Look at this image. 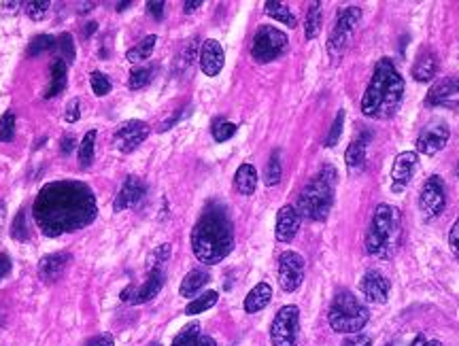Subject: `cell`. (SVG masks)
Returning a JSON list of instances; mask_svg holds the SVG:
<instances>
[{
  "label": "cell",
  "instance_id": "6da1fadb",
  "mask_svg": "<svg viewBox=\"0 0 459 346\" xmlns=\"http://www.w3.org/2000/svg\"><path fill=\"white\" fill-rule=\"evenodd\" d=\"M32 215L41 232L49 238L88 228L98 215L94 191L79 181L47 183L34 200Z\"/></svg>",
  "mask_w": 459,
  "mask_h": 346
},
{
  "label": "cell",
  "instance_id": "7a4b0ae2",
  "mask_svg": "<svg viewBox=\"0 0 459 346\" xmlns=\"http://www.w3.org/2000/svg\"><path fill=\"white\" fill-rule=\"evenodd\" d=\"M192 249L198 261L219 263L234 249V228L221 206H209L192 230Z\"/></svg>",
  "mask_w": 459,
  "mask_h": 346
},
{
  "label": "cell",
  "instance_id": "3957f363",
  "mask_svg": "<svg viewBox=\"0 0 459 346\" xmlns=\"http://www.w3.org/2000/svg\"><path fill=\"white\" fill-rule=\"evenodd\" d=\"M404 79L389 58L376 62L368 89L362 98V113L372 119H389L402 105Z\"/></svg>",
  "mask_w": 459,
  "mask_h": 346
},
{
  "label": "cell",
  "instance_id": "277c9868",
  "mask_svg": "<svg viewBox=\"0 0 459 346\" xmlns=\"http://www.w3.org/2000/svg\"><path fill=\"white\" fill-rule=\"evenodd\" d=\"M402 240L400 210L389 204H378L366 234V253L378 259L391 257Z\"/></svg>",
  "mask_w": 459,
  "mask_h": 346
},
{
  "label": "cell",
  "instance_id": "5b68a950",
  "mask_svg": "<svg viewBox=\"0 0 459 346\" xmlns=\"http://www.w3.org/2000/svg\"><path fill=\"white\" fill-rule=\"evenodd\" d=\"M334 185H336V170L325 168L321 175H317L309 185H306L296 202V210L300 219L309 221H325L334 202Z\"/></svg>",
  "mask_w": 459,
  "mask_h": 346
},
{
  "label": "cell",
  "instance_id": "8992f818",
  "mask_svg": "<svg viewBox=\"0 0 459 346\" xmlns=\"http://www.w3.org/2000/svg\"><path fill=\"white\" fill-rule=\"evenodd\" d=\"M368 308L362 304V300L353 295L351 291H338L336 298L332 300V306H329V314H327V321L334 332L338 334H360L366 323H368Z\"/></svg>",
  "mask_w": 459,
  "mask_h": 346
},
{
  "label": "cell",
  "instance_id": "52a82bcc",
  "mask_svg": "<svg viewBox=\"0 0 459 346\" xmlns=\"http://www.w3.org/2000/svg\"><path fill=\"white\" fill-rule=\"evenodd\" d=\"M360 19H362L360 7H347V9L338 11V19H336L334 30H332L329 41H327V54L332 60H338L347 52V47L353 39V32L357 28V23H360Z\"/></svg>",
  "mask_w": 459,
  "mask_h": 346
},
{
  "label": "cell",
  "instance_id": "ba28073f",
  "mask_svg": "<svg viewBox=\"0 0 459 346\" xmlns=\"http://www.w3.org/2000/svg\"><path fill=\"white\" fill-rule=\"evenodd\" d=\"M287 34L280 32L274 26H262L253 36V45H251V56L255 62L266 64L272 62L276 58H280L287 49Z\"/></svg>",
  "mask_w": 459,
  "mask_h": 346
},
{
  "label": "cell",
  "instance_id": "9c48e42d",
  "mask_svg": "<svg viewBox=\"0 0 459 346\" xmlns=\"http://www.w3.org/2000/svg\"><path fill=\"white\" fill-rule=\"evenodd\" d=\"M300 332V310L298 306H283L270 325L272 346H298Z\"/></svg>",
  "mask_w": 459,
  "mask_h": 346
},
{
  "label": "cell",
  "instance_id": "30bf717a",
  "mask_svg": "<svg viewBox=\"0 0 459 346\" xmlns=\"http://www.w3.org/2000/svg\"><path fill=\"white\" fill-rule=\"evenodd\" d=\"M304 281V257L296 251H285L278 257V285L285 293L296 291Z\"/></svg>",
  "mask_w": 459,
  "mask_h": 346
},
{
  "label": "cell",
  "instance_id": "8fae6325",
  "mask_svg": "<svg viewBox=\"0 0 459 346\" xmlns=\"http://www.w3.org/2000/svg\"><path fill=\"white\" fill-rule=\"evenodd\" d=\"M447 204V193L440 177H429L419 195V208L425 219H436Z\"/></svg>",
  "mask_w": 459,
  "mask_h": 346
},
{
  "label": "cell",
  "instance_id": "7c38bea8",
  "mask_svg": "<svg viewBox=\"0 0 459 346\" xmlns=\"http://www.w3.org/2000/svg\"><path fill=\"white\" fill-rule=\"evenodd\" d=\"M149 136V126L141 119H130L123 121L121 126L115 130L113 142L115 149L121 153H132L134 149H139V144Z\"/></svg>",
  "mask_w": 459,
  "mask_h": 346
},
{
  "label": "cell",
  "instance_id": "4fadbf2b",
  "mask_svg": "<svg viewBox=\"0 0 459 346\" xmlns=\"http://www.w3.org/2000/svg\"><path fill=\"white\" fill-rule=\"evenodd\" d=\"M164 283H166L164 270H162V268H151L147 281H145L136 291H134L132 287H127L125 291H121V300L127 302V298H130L132 304H145V302H151V300L156 298V295L162 291Z\"/></svg>",
  "mask_w": 459,
  "mask_h": 346
},
{
  "label": "cell",
  "instance_id": "5bb4252c",
  "mask_svg": "<svg viewBox=\"0 0 459 346\" xmlns=\"http://www.w3.org/2000/svg\"><path fill=\"white\" fill-rule=\"evenodd\" d=\"M449 126L445 121H434L429 123V126H425L417 138V151L423 153V155H434L442 151L447 142H449Z\"/></svg>",
  "mask_w": 459,
  "mask_h": 346
},
{
  "label": "cell",
  "instance_id": "9a60e30c",
  "mask_svg": "<svg viewBox=\"0 0 459 346\" xmlns=\"http://www.w3.org/2000/svg\"><path fill=\"white\" fill-rule=\"evenodd\" d=\"M427 107H445L459 111V77L442 79L434 85L425 98Z\"/></svg>",
  "mask_w": 459,
  "mask_h": 346
},
{
  "label": "cell",
  "instance_id": "2e32d148",
  "mask_svg": "<svg viewBox=\"0 0 459 346\" xmlns=\"http://www.w3.org/2000/svg\"><path fill=\"white\" fill-rule=\"evenodd\" d=\"M417 168V153L413 151H402L396 160H394V168H391V191L394 193H402L408 183H411L413 175Z\"/></svg>",
  "mask_w": 459,
  "mask_h": 346
},
{
  "label": "cell",
  "instance_id": "e0dca14e",
  "mask_svg": "<svg viewBox=\"0 0 459 346\" xmlns=\"http://www.w3.org/2000/svg\"><path fill=\"white\" fill-rule=\"evenodd\" d=\"M391 283L385 274H380L378 270H368L362 279V293L364 298L372 304H385L389 298Z\"/></svg>",
  "mask_w": 459,
  "mask_h": 346
},
{
  "label": "cell",
  "instance_id": "ac0fdd59",
  "mask_svg": "<svg viewBox=\"0 0 459 346\" xmlns=\"http://www.w3.org/2000/svg\"><path fill=\"white\" fill-rule=\"evenodd\" d=\"M225 56H223V47L215 39H207L202 43L200 49V68L207 77H217L221 68H223Z\"/></svg>",
  "mask_w": 459,
  "mask_h": 346
},
{
  "label": "cell",
  "instance_id": "d6986e66",
  "mask_svg": "<svg viewBox=\"0 0 459 346\" xmlns=\"http://www.w3.org/2000/svg\"><path fill=\"white\" fill-rule=\"evenodd\" d=\"M145 191H147V187H145V183H143L141 179L127 177L125 183L121 185L119 193L115 195L113 210H115V213H121V210H125V208L136 206V204L143 200V197H145Z\"/></svg>",
  "mask_w": 459,
  "mask_h": 346
},
{
  "label": "cell",
  "instance_id": "ffe728a7",
  "mask_svg": "<svg viewBox=\"0 0 459 346\" xmlns=\"http://www.w3.org/2000/svg\"><path fill=\"white\" fill-rule=\"evenodd\" d=\"M70 261H72L70 253H64V251H60V253H49V255L43 257L41 263H39V279H41L43 283H56V281L64 274V272H66V268L70 266Z\"/></svg>",
  "mask_w": 459,
  "mask_h": 346
},
{
  "label": "cell",
  "instance_id": "44dd1931",
  "mask_svg": "<svg viewBox=\"0 0 459 346\" xmlns=\"http://www.w3.org/2000/svg\"><path fill=\"white\" fill-rule=\"evenodd\" d=\"M300 230V215L296 210V206L287 204L278 210L276 215V228H274V236L278 242H292L296 238Z\"/></svg>",
  "mask_w": 459,
  "mask_h": 346
},
{
  "label": "cell",
  "instance_id": "7402d4cb",
  "mask_svg": "<svg viewBox=\"0 0 459 346\" xmlns=\"http://www.w3.org/2000/svg\"><path fill=\"white\" fill-rule=\"evenodd\" d=\"M270 300H272V287L268 283H258L245 298V310L251 314L260 312L270 304Z\"/></svg>",
  "mask_w": 459,
  "mask_h": 346
},
{
  "label": "cell",
  "instance_id": "603a6c76",
  "mask_svg": "<svg viewBox=\"0 0 459 346\" xmlns=\"http://www.w3.org/2000/svg\"><path fill=\"white\" fill-rule=\"evenodd\" d=\"M436 70H438L436 56H434L431 52H423L417 58L415 66H413V77L421 83H427V81H431L434 77H436Z\"/></svg>",
  "mask_w": 459,
  "mask_h": 346
},
{
  "label": "cell",
  "instance_id": "cb8c5ba5",
  "mask_svg": "<svg viewBox=\"0 0 459 346\" xmlns=\"http://www.w3.org/2000/svg\"><path fill=\"white\" fill-rule=\"evenodd\" d=\"M211 281V274L204 268H196V270H192L190 274L183 279V283H181V289H178V293L183 295V298H194V295L207 285Z\"/></svg>",
  "mask_w": 459,
  "mask_h": 346
},
{
  "label": "cell",
  "instance_id": "d4e9b609",
  "mask_svg": "<svg viewBox=\"0 0 459 346\" xmlns=\"http://www.w3.org/2000/svg\"><path fill=\"white\" fill-rule=\"evenodd\" d=\"M234 185L243 195H251L255 189H258V170H255L251 164L238 166L236 175H234Z\"/></svg>",
  "mask_w": 459,
  "mask_h": 346
},
{
  "label": "cell",
  "instance_id": "484cf974",
  "mask_svg": "<svg viewBox=\"0 0 459 346\" xmlns=\"http://www.w3.org/2000/svg\"><path fill=\"white\" fill-rule=\"evenodd\" d=\"M66 72H68V64L64 60L58 58L51 62V85L45 91V98H56L58 94L66 89Z\"/></svg>",
  "mask_w": 459,
  "mask_h": 346
},
{
  "label": "cell",
  "instance_id": "4316f807",
  "mask_svg": "<svg viewBox=\"0 0 459 346\" xmlns=\"http://www.w3.org/2000/svg\"><path fill=\"white\" fill-rule=\"evenodd\" d=\"M345 162H347V168L351 175H360L366 166V142L364 140H353L347 149V155H345Z\"/></svg>",
  "mask_w": 459,
  "mask_h": 346
},
{
  "label": "cell",
  "instance_id": "83f0119b",
  "mask_svg": "<svg viewBox=\"0 0 459 346\" xmlns=\"http://www.w3.org/2000/svg\"><path fill=\"white\" fill-rule=\"evenodd\" d=\"M156 43H158V36H156V34L145 36L139 45H134L130 52L125 54V60L130 62V64H139V62L149 60V56L153 54V49H156Z\"/></svg>",
  "mask_w": 459,
  "mask_h": 346
},
{
  "label": "cell",
  "instance_id": "f1b7e54d",
  "mask_svg": "<svg viewBox=\"0 0 459 346\" xmlns=\"http://www.w3.org/2000/svg\"><path fill=\"white\" fill-rule=\"evenodd\" d=\"M264 9H266V13H268L270 17H274V19L280 21V23H285V26H289V28H296V26H298L294 13H292L283 3H274V0H268V3L264 5Z\"/></svg>",
  "mask_w": 459,
  "mask_h": 346
},
{
  "label": "cell",
  "instance_id": "f546056e",
  "mask_svg": "<svg viewBox=\"0 0 459 346\" xmlns=\"http://www.w3.org/2000/svg\"><path fill=\"white\" fill-rule=\"evenodd\" d=\"M94 149H96V130H90L81 144H79V151H76V158H79V166L81 168H90L92 162H94Z\"/></svg>",
  "mask_w": 459,
  "mask_h": 346
},
{
  "label": "cell",
  "instance_id": "4dcf8cb0",
  "mask_svg": "<svg viewBox=\"0 0 459 346\" xmlns=\"http://www.w3.org/2000/svg\"><path fill=\"white\" fill-rule=\"evenodd\" d=\"M321 30V5L313 3L309 7V13H306V21H304V34L306 39H315Z\"/></svg>",
  "mask_w": 459,
  "mask_h": 346
},
{
  "label": "cell",
  "instance_id": "1f68e13d",
  "mask_svg": "<svg viewBox=\"0 0 459 346\" xmlns=\"http://www.w3.org/2000/svg\"><path fill=\"white\" fill-rule=\"evenodd\" d=\"M217 300H219V295H217V291H207V293H202L200 298H196V300H192L190 304H187V308H185V314H200V312H204V310H209V308H213L215 304H217Z\"/></svg>",
  "mask_w": 459,
  "mask_h": 346
},
{
  "label": "cell",
  "instance_id": "d6a6232c",
  "mask_svg": "<svg viewBox=\"0 0 459 346\" xmlns=\"http://www.w3.org/2000/svg\"><path fill=\"white\" fill-rule=\"evenodd\" d=\"M56 49L60 52V60H64L66 64H70V62H74V58H76V49H74V39H72V34H68V32H64V34H60L58 39H56Z\"/></svg>",
  "mask_w": 459,
  "mask_h": 346
},
{
  "label": "cell",
  "instance_id": "836d02e7",
  "mask_svg": "<svg viewBox=\"0 0 459 346\" xmlns=\"http://www.w3.org/2000/svg\"><path fill=\"white\" fill-rule=\"evenodd\" d=\"M54 47H56V36H51V34H39V36H34V39L30 41V45H28V56H30V58H37V56L49 52V49H54Z\"/></svg>",
  "mask_w": 459,
  "mask_h": 346
},
{
  "label": "cell",
  "instance_id": "e575fe53",
  "mask_svg": "<svg viewBox=\"0 0 459 346\" xmlns=\"http://www.w3.org/2000/svg\"><path fill=\"white\" fill-rule=\"evenodd\" d=\"M200 338V323H190L187 327H183L176 334V338L172 340V346H196Z\"/></svg>",
  "mask_w": 459,
  "mask_h": 346
},
{
  "label": "cell",
  "instance_id": "d590c367",
  "mask_svg": "<svg viewBox=\"0 0 459 346\" xmlns=\"http://www.w3.org/2000/svg\"><path fill=\"white\" fill-rule=\"evenodd\" d=\"M280 175H283V168H280V160H278V151H274L268 160V166H266V185H276L280 181Z\"/></svg>",
  "mask_w": 459,
  "mask_h": 346
},
{
  "label": "cell",
  "instance_id": "8d00e7d4",
  "mask_svg": "<svg viewBox=\"0 0 459 346\" xmlns=\"http://www.w3.org/2000/svg\"><path fill=\"white\" fill-rule=\"evenodd\" d=\"M11 236H13V240H17V242H26V240L30 238L28 224H26V210H19V213H17V217L13 219Z\"/></svg>",
  "mask_w": 459,
  "mask_h": 346
},
{
  "label": "cell",
  "instance_id": "74e56055",
  "mask_svg": "<svg viewBox=\"0 0 459 346\" xmlns=\"http://www.w3.org/2000/svg\"><path fill=\"white\" fill-rule=\"evenodd\" d=\"M15 136V113L7 111L0 117V142H11Z\"/></svg>",
  "mask_w": 459,
  "mask_h": 346
},
{
  "label": "cell",
  "instance_id": "f35d334b",
  "mask_svg": "<svg viewBox=\"0 0 459 346\" xmlns=\"http://www.w3.org/2000/svg\"><path fill=\"white\" fill-rule=\"evenodd\" d=\"M90 85H92V91L98 96V98H105L109 91H111V81H109V77L107 75H102V72H92L90 75Z\"/></svg>",
  "mask_w": 459,
  "mask_h": 346
},
{
  "label": "cell",
  "instance_id": "ab89813d",
  "mask_svg": "<svg viewBox=\"0 0 459 346\" xmlns=\"http://www.w3.org/2000/svg\"><path fill=\"white\" fill-rule=\"evenodd\" d=\"M49 7L51 5L47 3V0H30V3H26V15H28L30 19H34V21H41V19L47 17Z\"/></svg>",
  "mask_w": 459,
  "mask_h": 346
},
{
  "label": "cell",
  "instance_id": "60d3db41",
  "mask_svg": "<svg viewBox=\"0 0 459 346\" xmlns=\"http://www.w3.org/2000/svg\"><path fill=\"white\" fill-rule=\"evenodd\" d=\"M151 68H136L130 72V81H127V87L130 89H143L145 85H149L151 81Z\"/></svg>",
  "mask_w": 459,
  "mask_h": 346
},
{
  "label": "cell",
  "instance_id": "b9f144b4",
  "mask_svg": "<svg viewBox=\"0 0 459 346\" xmlns=\"http://www.w3.org/2000/svg\"><path fill=\"white\" fill-rule=\"evenodd\" d=\"M236 126L234 123H229V121H217L215 126H213V138L217 140V142H225V140H229L234 134H236Z\"/></svg>",
  "mask_w": 459,
  "mask_h": 346
},
{
  "label": "cell",
  "instance_id": "7bdbcfd3",
  "mask_svg": "<svg viewBox=\"0 0 459 346\" xmlns=\"http://www.w3.org/2000/svg\"><path fill=\"white\" fill-rule=\"evenodd\" d=\"M343 126H345V111H338L334 123H332V130H329V134L325 138V147H336V142H338V138L343 134Z\"/></svg>",
  "mask_w": 459,
  "mask_h": 346
},
{
  "label": "cell",
  "instance_id": "ee69618b",
  "mask_svg": "<svg viewBox=\"0 0 459 346\" xmlns=\"http://www.w3.org/2000/svg\"><path fill=\"white\" fill-rule=\"evenodd\" d=\"M64 119H66L68 123H74V121L81 119V100H79V98H72V100L66 105V109H64Z\"/></svg>",
  "mask_w": 459,
  "mask_h": 346
},
{
  "label": "cell",
  "instance_id": "f6af8a7d",
  "mask_svg": "<svg viewBox=\"0 0 459 346\" xmlns=\"http://www.w3.org/2000/svg\"><path fill=\"white\" fill-rule=\"evenodd\" d=\"M170 257V244H162L151 253V268H162V263Z\"/></svg>",
  "mask_w": 459,
  "mask_h": 346
},
{
  "label": "cell",
  "instance_id": "bcb514c9",
  "mask_svg": "<svg viewBox=\"0 0 459 346\" xmlns=\"http://www.w3.org/2000/svg\"><path fill=\"white\" fill-rule=\"evenodd\" d=\"M372 344V340H370V336H366V334H351L345 342H343V346H370Z\"/></svg>",
  "mask_w": 459,
  "mask_h": 346
},
{
  "label": "cell",
  "instance_id": "7dc6e473",
  "mask_svg": "<svg viewBox=\"0 0 459 346\" xmlns=\"http://www.w3.org/2000/svg\"><path fill=\"white\" fill-rule=\"evenodd\" d=\"M83 346H115V340L111 334H98V336L90 338Z\"/></svg>",
  "mask_w": 459,
  "mask_h": 346
},
{
  "label": "cell",
  "instance_id": "c3c4849f",
  "mask_svg": "<svg viewBox=\"0 0 459 346\" xmlns=\"http://www.w3.org/2000/svg\"><path fill=\"white\" fill-rule=\"evenodd\" d=\"M449 246H451V251L459 257V219L453 224V228H451V234H449Z\"/></svg>",
  "mask_w": 459,
  "mask_h": 346
},
{
  "label": "cell",
  "instance_id": "681fc988",
  "mask_svg": "<svg viewBox=\"0 0 459 346\" xmlns=\"http://www.w3.org/2000/svg\"><path fill=\"white\" fill-rule=\"evenodd\" d=\"M11 268H13L11 257H9L7 253H0V281L11 274Z\"/></svg>",
  "mask_w": 459,
  "mask_h": 346
},
{
  "label": "cell",
  "instance_id": "f907efd6",
  "mask_svg": "<svg viewBox=\"0 0 459 346\" xmlns=\"http://www.w3.org/2000/svg\"><path fill=\"white\" fill-rule=\"evenodd\" d=\"M147 11L156 19H162L164 17V3H162V0H156V3H147Z\"/></svg>",
  "mask_w": 459,
  "mask_h": 346
},
{
  "label": "cell",
  "instance_id": "816d5d0a",
  "mask_svg": "<svg viewBox=\"0 0 459 346\" xmlns=\"http://www.w3.org/2000/svg\"><path fill=\"white\" fill-rule=\"evenodd\" d=\"M74 144H76V140H74L72 136L62 138V142H60V151H62V155H70V151L74 149Z\"/></svg>",
  "mask_w": 459,
  "mask_h": 346
},
{
  "label": "cell",
  "instance_id": "f5cc1de1",
  "mask_svg": "<svg viewBox=\"0 0 459 346\" xmlns=\"http://www.w3.org/2000/svg\"><path fill=\"white\" fill-rule=\"evenodd\" d=\"M411 346H442L438 340H425L423 336H417V340Z\"/></svg>",
  "mask_w": 459,
  "mask_h": 346
},
{
  "label": "cell",
  "instance_id": "db71d44e",
  "mask_svg": "<svg viewBox=\"0 0 459 346\" xmlns=\"http://www.w3.org/2000/svg\"><path fill=\"white\" fill-rule=\"evenodd\" d=\"M198 7H202V0H192V3H185V5H183V11H185V13H194Z\"/></svg>",
  "mask_w": 459,
  "mask_h": 346
},
{
  "label": "cell",
  "instance_id": "11a10c76",
  "mask_svg": "<svg viewBox=\"0 0 459 346\" xmlns=\"http://www.w3.org/2000/svg\"><path fill=\"white\" fill-rule=\"evenodd\" d=\"M196 346H215V340L209 338V336H200L198 342H196Z\"/></svg>",
  "mask_w": 459,
  "mask_h": 346
},
{
  "label": "cell",
  "instance_id": "9f6ffc18",
  "mask_svg": "<svg viewBox=\"0 0 459 346\" xmlns=\"http://www.w3.org/2000/svg\"><path fill=\"white\" fill-rule=\"evenodd\" d=\"M5 217H7V208L3 202H0V230H3V226H5Z\"/></svg>",
  "mask_w": 459,
  "mask_h": 346
},
{
  "label": "cell",
  "instance_id": "6f0895ef",
  "mask_svg": "<svg viewBox=\"0 0 459 346\" xmlns=\"http://www.w3.org/2000/svg\"><path fill=\"white\" fill-rule=\"evenodd\" d=\"M96 28H98V23H96V21H90L88 26H85V34L90 36V34H92V32H94Z\"/></svg>",
  "mask_w": 459,
  "mask_h": 346
},
{
  "label": "cell",
  "instance_id": "680465c9",
  "mask_svg": "<svg viewBox=\"0 0 459 346\" xmlns=\"http://www.w3.org/2000/svg\"><path fill=\"white\" fill-rule=\"evenodd\" d=\"M3 7H5L7 11H15V7H19V3H3Z\"/></svg>",
  "mask_w": 459,
  "mask_h": 346
},
{
  "label": "cell",
  "instance_id": "91938a15",
  "mask_svg": "<svg viewBox=\"0 0 459 346\" xmlns=\"http://www.w3.org/2000/svg\"><path fill=\"white\" fill-rule=\"evenodd\" d=\"M130 5H132V3H119V5H117V11H123L125 7H130Z\"/></svg>",
  "mask_w": 459,
  "mask_h": 346
},
{
  "label": "cell",
  "instance_id": "94428289",
  "mask_svg": "<svg viewBox=\"0 0 459 346\" xmlns=\"http://www.w3.org/2000/svg\"><path fill=\"white\" fill-rule=\"evenodd\" d=\"M457 177H459V166H457Z\"/></svg>",
  "mask_w": 459,
  "mask_h": 346
},
{
  "label": "cell",
  "instance_id": "6125c7cd",
  "mask_svg": "<svg viewBox=\"0 0 459 346\" xmlns=\"http://www.w3.org/2000/svg\"><path fill=\"white\" fill-rule=\"evenodd\" d=\"M151 346H160V344H151Z\"/></svg>",
  "mask_w": 459,
  "mask_h": 346
},
{
  "label": "cell",
  "instance_id": "be15d7a7",
  "mask_svg": "<svg viewBox=\"0 0 459 346\" xmlns=\"http://www.w3.org/2000/svg\"><path fill=\"white\" fill-rule=\"evenodd\" d=\"M0 323H3V318H0Z\"/></svg>",
  "mask_w": 459,
  "mask_h": 346
}]
</instances>
